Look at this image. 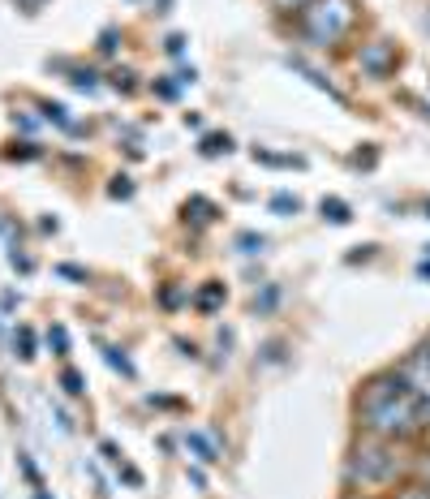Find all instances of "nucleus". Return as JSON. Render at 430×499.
Returning <instances> with one entry per match:
<instances>
[{"label": "nucleus", "instance_id": "nucleus-1", "mask_svg": "<svg viewBox=\"0 0 430 499\" xmlns=\"http://www.w3.org/2000/svg\"><path fill=\"white\" fill-rule=\"evenodd\" d=\"M353 422L362 435H379L392 444H417L430 439V414L417 392L405 383L400 370H379L357 387L353 396Z\"/></svg>", "mask_w": 430, "mask_h": 499}, {"label": "nucleus", "instance_id": "nucleus-2", "mask_svg": "<svg viewBox=\"0 0 430 499\" xmlns=\"http://www.w3.org/2000/svg\"><path fill=\"white\" fill-rule=\"evenodd\" d=\"M409 461H414V448L409 444H392V439H379V435H362L348 444L345 452V491H366V495H392L405 478H409Z\"/></svg>", "mask_w": 430, "mask_h": 499}, {"label": "nucleus", "instance_id": "nucleus-3", "mask_svg": "<svg viewBox=\"0 0 430 499\" xmlns=\"http://www.w3.org/2000/svg\"><path fill=\"white\" fill-rule=\"evenodd\" d=\"M357 26H362V5L357 0H310L293 17L298 39L315 52H340L345 44H353Z\"/></svg>", "mask_w": 430, "mask_h": 499}, {"label": "nucleus", "instance_id": "nucleus-4", "mask_svg": "<svg viewBox=\"0 0 430 499\" xmlns=\"http://www.w3.org/2000/svg\"><path fill=\"white\" fill-rule=\"evenodd\" d=\"M348 61H353V69L362 73L366 83H387V78H396L400 69V48L387 34H366V39H357V48L348 52Z\"/></svg>", "mask_w": 430, "mask_h": 499}, {"label": "nucleus", "instance_id": "nucleus-5", "mask_svg": "<svg viewBox=\"0 0 430 499\" xmlns=\"http://www.w3.org/2000/svg\"><path fill=\"white\" fill-rule=\"evenodd\" d=\"M288 69H293V73H301V78H306V83L315 86V91L331 95V100H336V103H348V100H345V91H340V86L331 83V78H327V73H323V69H315V65H310V61H301V56H288Z\"/></svg>", "mask_w": 430, "mask_h": 499}, {"label": "nucleus", "instance_id": "nucleus-6", "mask_svg": "<svg viewBox=\"0 0 430 499\" xmlns=\"http://www.w3.org/2000/svg\"><path fill=\"white\" fill-rule=\"evenodd\" d=\"M224 301H229V289H224L220 280H207V284H199V289L190 293V306H194L199 315H215Z\"/></svg>", "mask_w": 430, "mask_h": 499}, {"label": "nucleus", "instance_id": "nucleus-7", "mask_svg": "<svg viewBox=\"0 0 430 499\" xmlns=\"http://www.w3.org/2000/svg\"><path fill=\"white\" fill-rule=\"evenodd\" d=\"M181 444H185V452H190L199 465H215V461H220V444H215L207 431H185Z\"/></svg>", "mask_w": 430, "mask_h": 499}, {"label": "nucleus", "instance_id": "nucleus-8", "mask_svg": "<svg viewBox=\"0 0 430 499\" xmlns=\"http://www.w3.org/2000/svg\"><path fill=\"white\" fill-rule=\"evenodd\" d=\"M181 220L185 224H190V220H194V224H215V220H220V207H215L211 199H202V194H190V199L181 202Z\"/></svg>", "mask_w": 430, "mask_h": 499}, {"label": "nucleus", "instance_id": "nucleus-9", "mask_svg": "<svg viewBox=\"0 0 430 499\" xmlns=\"http://www.w3.org/2000/svg\"><path fill=\"white\" fill-rule=\"evenodd\" d=\"M232 151H237V142H232L229 130H211V133H202V138H199V155H202V160H220V155H232Z\"/></svg>", "mask_w": 430, "mask_h": 499}, {"label": "nucleus", "instance_id": "nucleus-10", "mask_svg": "<svg viewBox=\"0 0 430 499\" xmlns=\"http://www.w3.org/2000/svg\"><path fill=\"white\" fill-rule=\"evenodd\" d=\"M155 306L172 315V310H181V306H190V289H185V284H177V280H164V284H160V289H155Z\"/></svg>", "mask_w": 430, "mask_h": 499}, {"label": "nucleus", "instance_id": "nucleus-11", "mask_svg": "<svg viewBox=\"0 0 430 499\" xmlns=\"http://www.w3.org/2000/svg\"><path fill=\"white\" fill-rule=\"evenodd\" d=\"M280 301H284L280 284H263V289L254 293V301H249V310H254L259 318H267V315H276V310H280Z\"/></svg>", "mask_w": 430, "mask_h": 499}, {"label": "nucleus", "instance_id": "nucleus-12", "mask_svg": "<svg viewBox=\"0 0 430 499\" xmlns=\"http://www.w3.org/2000/svg\"><path fill=\"white\" fill-rule=\"evenodd\" d=\"M14 353L22 362H34V357H39V336H34L31 323H17L14 328Z\"/></svg>", "mask_w": 430, "mask_h": 499}, {"label": "nucleus", "instance_id": "nucleus-13", "mask_svg": "<svg viewBox=\"0 0 430 499\" xmlns=\"http://www.w3.org/2000/svg\"><path fill=\"white\" fill-rule=\"evenodd\" d=\"M254 164H267V168H306L301 155H280V151H267V147H254Z\"/></svg>", "mask_w": 430, "mask_h": 499}, {"label": "nucleus", "instance_id": "nucleus-14", "mask_svg": "<svg viewBox=\"0 0 430 499\" xmlns=\"http://www.w3.org/2000/svg\"><path fill=\"white\" fill-rule=\"evenodd\" d=\"M318 216L327 220V224H348V220H353V207H348L345 199H336V194H327V199L318 202Z\"/></svg>", "mask_w": 430, "mask_h": 499}, {"label": "nucleus", "instance_id": "nucleus-15", "mask_svg": "<svg viewBox=\"0 0 430 499\" xmlns=\"http://www.w3.org/2000/svg\"><path fill=\"white\" fill-rule=\"evenodd\" d=\"M44 340H48L52 357H61V362H65L69 353H73V340H69V328H65V323H52V328H48V336H44Z\"/></svg>", "mask_w": 430, "mask_h": 499}, {"label": "nucleus", "instance_id": "nucleus-16", "mask_svg": "<svg viewBox=\"0 0 430 499\" xmlns=\"http://www.w3.org/2000/svg\"><path fill=\"white\" fill-rule=\"evenodd\" d=\"M39 113H44V121L48 125H56V130H65V133H78V125H73V117H69V108L65 103H39Z\"/></svg>", "mask_w": 430, "mask_h": 499}, {"label": "nucleus", "instance_id": "nucleus-17", "mask_svg": "<svg viewBox=\"0 0 430 499\" xmlns=\"http://www.w3.org/2000/svg\"><path fill=\"white\" fill-rule=\"evenodd\" d=\"M232 250H237V254H246V259H254V254H263V250H267V237L254 233V229H246V233L232 237Z\"/></svg>", "mask_w": 430, "mask_h": 499}, {"label": "nucleus", "instance_id": "nucleus-18", "mask_svg": "<svg viewBox=\"0 0 430 499\" xmlns=\"http://www.w3.org/2000/svg\"><path fill=\"white\" fill-rule=\"evenodd\" d=\"M151 95H155V100H164V103H177V100H181V83H177L172 73H160V78L151 83Z\"/></svg>", "mask_w": 430, "mask_h": 499}, {"label": "nucleus", "instance_id": "nucleus-19", "mask_svg": "<svg viewBox=\"0 0 430 499\" xmlns=\"http://www.w3.org/2000/svg\"><path fill=\"white\" fill-rule=\"evenodd\" d=\"M56 383H61V392H65V396H73V400H78V396H86V375H83V370H78V367H65V370H61V379H56Z\"/></svg>", "mask_w": 430, "mask_h": 499}, {"label": "nucleus", "instance_id": "nucleus-20", "mask_svg": "<svg viewBox=\"0 0 430 499\" xmlns=\"http://www.w3.org/2000/svg\"><path fill=\"white\" fill-rule=\"evenodd\" d=\"M17 469H22V478H26V486H31V491H44V474H39V465H34V456L31 452H17Z\"/></svg>", "mask_w": 430, "mask_h": 499}, {"label": "nucleus", "instance_id": "nucleus-21", "mask_svg": "<svg viewBox=\"0 0 430 499\" xmlns=\"http://www.w3.org/2000/svg\"><path fill=\"white\" fill-rule=\"evenodd\" d=\"M39 155H44V147L31 142V138H22V142H9V147H5V160H22V164H26V160H39Z\"/></svg>", "mask_w": 430, "mask_h": 499}, {"label": "nucleus", "instance_id": "nucleus-22", "mask_svg": "<svg viewBox=\"0 0 430 499\" xmlns=\"http://www.w3.org/2000/svg\"><path fill=\"white\" fill-rule=\"evenodd\" d=\"M69 83H73V91H100V73L83 65H69Z\"/></svg>", "mask_w": 430, "mask_h": 499}, {"label": "nucleus", "instance_id": "nucleus-23", "mask_svg": "<svg viewBox=\"0 0 430 499\" xmlns=\"http://www.w3.org/2000/svg\"><path fill=\"white\" fill-rule=\"evenodd\" d=\"M103 362H108L112 370H121L125 379H133V375H138V370H133V362H130V353L116 349V345H108V349H103Z\"/></svg>", "mask_w": 430, "mask_h": 499}, {"label": "nucleus", "instance_id": "nucleus-24", "mask_svg": "<svg viewBox=\"0 0 430 499\" xmlns=\"http://www.w3.org/2000/svg\"><path fill=\"white\" fill-rule=\"evenodd\" d=\"M409 478L430 486V448H414V461H409Z\"/></svg>", "mask_w": 430, "mask_h": 499}, {"label": "nucleus", "instance_id": "nucleus-25", "mask_svg": "<svg viewBox=\"0 0 430 499\" xmlns=\"http://www.w3.org/2000/svg\"><path fill=\"white\" fill-rule=\"evenodd\" d=\"M284 353H288V345H284V340H267L263 349H259V367H280Z\"/></svg>", "mask_w": 430, "mask_h": 499}, {"label": "nucleus", "instance_id": "nucleus-26", "mask_svg": "<svg viewBox=\"0 0 430 499\" xmlns=\"http://www.w3.org/2000/svg\"><path fill=\"white\" fill-rule=\"evenodd\" d=\"M133 78H138L133 69H112V73H108V86H112V91H121V95H133V91H138V83H133Z\"/></svg>", "mask_w": 430, "mask_h": 499}, {"label": "nucleus", "instance_id": "nucleus-27", "mask_svg": "<svg viewBox=\"0 0 430 499\" xmlns=\"http://www.w3.org/2000/svg\"><path fill=\"white\" fill-rule=\"evenodd\" d=\"M267 207H271L276 216H298L301 199H298V194H271V202H267Z\"/></svg>", "mask_w": 430, "mask_h": 499}, {"label": "nucleus", "instance_id": "nucleus-28", "mask_svg": "<svg viewBox=\"0 0 430 499\" xmlns=\"http://www.w3.org/2000/svg\"><path fill=\"white\" fill-rule=\"evenodd\" d=\"M116 483H125L130 491H142V483H147V478H142V469H138V465L121 461V465H116Z\"/></svg>", "mask_w": 430, "mask_h": 499}, {"label": "nucleus", "instance_id": "nucleus-29", "mask_svg": "<svg viewBox=\"0 0 430 499\" xmlns=\"http://www.w3.org/2000/svg\"><path fill=\"white\" fill-rule=\"evenodd\" d=\"M392 499H430V486L417 483V478H405V483L392 491Z\"/></svg>", "mask_w": 430, "mask_h": 499}, {"label": "nucleus", "instance_id": "nucleus-30", "mask_svg": "<svg viewBox=\"0 0 430 499\" xmlns=\"http://www.w3.org/2000/svg\"><path fill=\"white\" fill-rule=\"evenodd\" d=\"M306 5H310V0H267V9H271L276 17H288V22H293Z\"/></svg>", "mask_w": 430, "mask_h": 499}, {"label": "nucleus", "instance_id": "nucleus-31", "mask_svg": "<svg viewBox=\"0 0 430 499\" xmlns=\"http://www.w3.org/2000/svg\"><path fill=\"white\" fill-rule=\"evenodd\" d=\"M56 276H61V280H73V284H91V271L78 263H56Z\"/></svg>", "mask_w": 430, "mask_h": 499}, {"label": "nucleus", "instance_id": "nucleus-32", "mask_svg": "<svg viewBox=\"0 0 430 499\" xmlns=\"http://www.w3.org/2000/svg\"><path fill=\"white\" fill-rule=\"evenodd\" d=\"M375 164H379L375 142H362V151H353V168H375Z\"/></svg>", "mask_w": 430, "mask_h": 499}, {"label": "nucleus", "instance_id": "nucleus-33", "mask_svg": "<svg viewBox=\"0 0 430 499\" xmlns=\"http://www.w3.org/2000/svg\"><path fill=\"white\" fill-rule=\"evenodd\" d=\"M108 199H133V177H112V185H108Z\"/></svg>", "mask_w": 430, "mask_h": 499}, {"label": "nucleus", "instance_id": "nucleus-34", "mask_svg": "<svg viewBox=\"0 0 430 499\" xmlns=\"http://www.w3.org/2000/svg\"><path fill=\"white\" fill-rule=\"evenodd\" d=\"M147 405H151V409H177V414L185 409V400H181V396H164V392H151Z\"/></svg>", "mask_w": 430, "mask_h": 499}, {"label": "nucleus", "instance_id": "nucleus-35", "mask_svg": "<svg viewBox=\"0 0 430 499\" xmlns=\"http://www.w3.org/2000/svg\"><path fill=\"white\" fill-rule=\"evenodd\" d=\"M185 48H190V34H181V31H172L164 39V52L168 56H185Z\"/></svg>", "mask_w": 430, "mask_h": 499}, {"label": "nucleus", "instance_id": "nucleus-36", "mask_svg": "<svg viewBox=\"0 0 430 499\" xmlns=\"http://www.w3.org/2000/svg\"><path fill=\"white\" fill-rule=\"evenodd\" d=\"M116 44H121V31H116V26H108V31L100 34V52H103V56H112Z\"/></svg>", "mask_w": 430, "mask_h": 499}, {"label": "nucleus", "instance_id": "nucleus-37", "mask_svg": "<svg viewBox=\"0 0 430 499\" xmlns=\"http://www.w3.org/2000/svg\"><path fill=\"white\" fill-rule=\"evenodd\" d=\"M39 121H44V117H31V113H14V130L34 133V130H39Z\"/></svg>", "mask_w": 430, "mask_h": 499}, {"label": "nucleus", "instance_id": "nucleus-38", "mask_svg": "<svg viewBox=\"0 0 430 499\" xmlns=\"http://www.w3.org/2000/svg\"><path fill=\"white\" fill-rule=\"evenodd\" d=\"M100 456H103V461H108V465H121V461H125V456H121V448H116V444H112V439H103V444H100Z\"/></svg>", "mask_w": 430, "mask_h": 499}, {"label": "nucleus", "instance_id": "nucleus-39", "mask_svg": "<svg viewBox=\"0 0 430 499\" xmlns=\"http://www.w3.org/2000/svg\"><path fill=\"white\" fill-rule=\"evenodd\" d=\"M185 478H190V483L199 486V491H207V469H202L199 461H194V465H190V469H185Z\"/></svg>", "mask_w": 430, "mask_h": 499}, {"label": "nucleus", "instance_id": "nucleus-40", "mask_svg": "<svg viewBox=\"0 0 430 499\" xmlns=\"http://www.w3.org/2000/svg\"><path fill=\"white\" fill-rule=\"evenodd\" d=\"M172 78H177V83H181V91H185V86H194V83H199V69H194V65H185V69H177Z\"/></svg>", "mask_w": 430, "mask_h": 499}, {"label": "nucleus", "instance_id": "nucleus-41", "mask_svg": "<svg viewBox=\"0 0 430 499\" xmlns=\"http://www.w3.org/2000/svg\"><path fill=\"white\" fill-rule=\"evenodd\" d=\"M375 250H379V246H357V250H353V254L345 259V263H370V259H375Z\"/></svg>", "mask_w": 430, "mask_h": 499}, {"label": "nucleus", "instance_id": "nucleus-42", "mask_svg": "<svg viewBox=\"0 0 430 499\" xmlns=\"http://www.w3.org/2000/svg\"><path fill=\"white\" fill-rule=\"evenodd\" d=\"M177 349H181V357L199 362V345H194V340H177Z\"/></svg>", "mask_w": 430, "mask_h": 499}, {"label": "nucleus", "instance_id": "nucleus-43", "mask_svg": "<svg viewBox=\"0 0 430 499\" xmlns=\"http://www.w3.org/2000/svg\"><path fill=\"white\" fill-rule=\"evenodd\" d=\"M340 499H392V495H366V491H345Z\"/></svg>", "mask_w": 430, "mask_h": 499}, {"label": "nucleus", "instance_id": "nucleus-44", "mask_svg": "<svg viewBox=\"0 0 430 499\" xmlns=\"http://www.w3.org/2000/svg\"><path fill=\"white\" fill-rule=\"evenodd\" d=\"M417 357H422V362H426V367H430V336H426V340H422V345H417Z\"/></svg>", "mask_w": 430, "mask_h": 499}, {"label": "nucleus", "instance_id": "nucleus-45", "mask_svg": "<svg viewBox=\"0 0 430 499\" xmlns=\"http://www.w3.org/2000/svg\"><path fill=\"white\" fill-rule=\"evenodd\" d=\"M185 130H202V117H199V113H185Z\"/></svg>", "mask_w": 430, "mask_h": 499}, {"label": "nucleus", "instance_id": "nucleus-46", "mask_svg": "<svg viewBox=\"0 0 430 499\" xmlns=\"http://www.w3.org/2000/svg\"><path fill=\"white\" fill-rule=\"evenodd\" d=\"M417 280H430V259H422V263H417Z\"/></svg>", "mask_w": 430, "mask_h": 499}, {"label": "nucleus", "instance_id": "nucleus-47", "mask_svg": "<svg viewBox=\"0 0 430 499\" xmlns=\"http://www.w3.org/2000/svg\"><path fill=\"white\" fill-rule=\"evenodd\" d=\"M172 9V0H155V14H168Z\"/></svg>", "mask_w": 430, "mask_h": 499}, {"label": "nucleus", "instance_id": "nucleus-48", "mask_svg": "<svg viewBox=\"0 0 430 499\" xmlns=\"http://www.w3.org/2000/svg\"><path fill=\"white\" fill-rule=\"evenodd\" d=\"M31 499H52V495H48V486H44V491H31Z\"/></svg>", "mask_w": 430, "mask_h": 499}, {"label": "nucleus", "instance_id": "nucleus-49", "mask_svg": "<svg viewBox=\"0 0 430 499\" xmlns=\"http://www.w3.org/2000/svg\"><path fill=\"white\" fill-rule=\"evenodd\" d=\"M422 211H426V220H430V199H426V202H422Z\"/></svg>", "mask_w": 430, "mask_h": 499}, {"label": "nucleus", "instance_id": "nucleus-50", "mask_svg": "<svg viewBox=\"0 0 430 499\" xmlns=\"http://www.w3.org/2000/svg\"><path fill=\"white\" fill-rule=\"evenodd\" d=\"M426 259H430V246H426Z\"/></svg>", "mask_w": 430, "mask_h": 499}, {"label": "nucleus", "instance_id": "nucleus-51", "mask_svg": "<svg viewBox=\"0 0 430 499\" xmlns=\"http://www.w3.org/2000/svg\"><path fill=\"white\" fill-rule=\"evenodd\" d=\"M426 26H430V14H426Z\"/></svg>", "mask_w": 430, "mask_h": 499}]
</instances>
